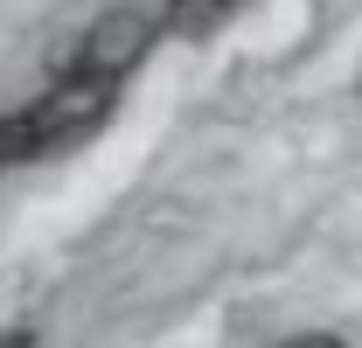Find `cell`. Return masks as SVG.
Segmentation results:
<instances>
[{
	"label": "cell",
	"instance_id": "1",
	"mask_svg": "<svg viewBox=\"0 0 362 348\" xmlns=\"http://www.w3.org/2000/svg\"><path fill=\"white\" fill-rule=\"evenodd\" d=\"M112 105H119V84H49V91H35L28 105L0 112V168H28V161L84 146L90 132L112 119Z\"/></svg>",
	"mask_w": 362,
	"mask_h": 348
},
{
	"label": "cell",
	"instance_id": "2",
	"mask_svg": "<svg viewBox=\"0 0 362 348\" xmlns=\"http://www.w3.org/2000/svg\"><path fill=\"white\" fill-rule=\"evenodd\" d=\"M153 49V21L139 7H112L49 56V84H126Z\"/></svg>",
	"mask_w": 362,
	"mask_h": 348
},
{
	"label": "cell",
	"instance_id": "3",
	"mask_svg": "<svg viewBox=\"0 0 362 348\" xmlns=\"http://www.w3.org/2000/svg\"><path fill=\"white\" fill-rule=\"evenodd\" d=\"M244 0H168L160 7V21L175 28V35H188V42H202V35H216L230 14H237Z\"/></svg>",
	"mask_w": 362,
	"mask_h": 348
},
{
	"label": "cell",
	"instance_id": "5",
	"mask_svg": "<svg viewBox=\"0 0 362 348\" xmlns=\"http://www.w3.org/2000/svg\"><path fill=\"white\" fill-rule=\"evenodd\" d=\"M0 348H35V335H28V327H7V335H0Z\"/></svg>",
	"mask_w": 362,
	"mask_h": 348
},
{
	"label": "cell",
	"instance_id": "4",
	"mask_svg": "<svg viewBox=\"0 0 362 348\" xmlns=\"http://www.w3.org/2000/svg\"><path fill=\"white\" fill-rule=\"evenodd\" d=\"M279 348H349L341 335H293V342H279Z\"/></svg>",
	"mask_w": 362,
	"mask_h": 348
}]
</instances>
